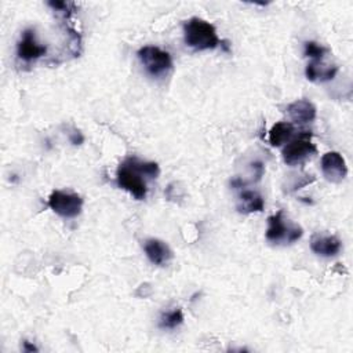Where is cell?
Wrapping results in <instances>:
<instances>
[{"label":"cell","instance_id":"obj_1","mask_svg":"<svg viewBox=\"0 0 353 353\" xmlns=\"http://www.w3.org/2000/svg\"><path fill=\"white\" fill-rule=\"evenodd\" d=\"M183 39L186 46L194 51L214 50L221 44L214 25L199 17L183 22Z\"/></svg>","mask_w":353,"mask_h":353},{"label":"cell","instance_id":"obj_2","mask_svg":"<svg viewBox=\"0 0 353 353\" xmlns=\"http://www.w3.org/2000/svg\"><path fill=\"white\" fill-rule=\"evenodd\" d=\"M143 174L138 167L137 157L125 159L116 171V182L117 185L134 196L137 200H143L148 193L146 182L143 179Z\"/></svg>","mask_w":353,"mask_h":353},{"label":"cell","instance_id":"obj_3","mask_svg":"<svg viewBox=\"0 0 353 353\" xmlns=\"http://www.w3.org/2000/svg\"><path fill=\"white\" fill-rule=\"evenodd\" d=\"M303 230L301 226L287 222L284 218L283 211H279L274 215L268 218V229H266V239L273 244L287 243L291 244L301 239Z\"/></svg>","mask_w":353,"mask_h":353},{"label":"cell","instance_id":"obj_4","mask_svg":"<svg viewBox=\"0 0 353 353\" xmlns=\"http://www.w3.org/2000/svg\"><path fill=\"white\" fill-rule=\"evenodd\" d=\"M316 145L312 142V134L302 131L298 137L290 139L283 148V160L288 165H299L316 154Z\"/></svg>","mask_w":353,"mask_h":353},{"label":"cell","instance_id":"obj_5","mask_svg":"<svg viewBox=\"0 0 353 353\" xmlns=\"http://www.w3.org/2000/svg\"><path fill=\"white\" fill-rule=\"evenodd\" d=\"M137 55L145 70L153 77L164 76L172 69L171 55L160 47L143 46L138 50Z\"/></svg>","mask_w":353,"mask_h":353},{"label":"cell","instance_id":"obj_6","mask_svg":"<svg viewBox=\"0 0 353 353\" xmlns=\"http://www.w3.org/2000/svg\"><path fill=\"white\" fill-rule=\"evenodd\" d=\"M48 207L62 218H76L83 208V199L77 193L54 190L48 197Z\"/></svg>","mask_w":353,"mask_h":353},{"label":"cell","instance_id":"obj_7","mask_svg":"<svg viewBox=\"0 0 353 353\" xmlns=\"http://www.w3.org/2000/svg\"><path fill=\"white\" fill-rule=\"evenodd\" d=\"M321 171L327 181L332 183H339L347 175V165L339 152L331 150L324 153L321 157Z\"/></svg>","mask_w":353,"mask_h":353},{"label":"cell","instance_id":"obj_8","mask_svg":"<svg viewBox=\"0 0 353 353\" xmlns=\"http://www.w3.org/2000/svg\"><path fill=\"white\" fill-rule=\"evenodd\" d=\"M47 52V47L40 44L36 39L33 29H25L18 44H17V54L21 59L30 62Z\"/></svg>","mask_w":353,"mask_h":353},{"label":"cell","instance_id":"obj_9","mask_svg":"<svg viewBox=\"0 0 353 353\" xmlns=\"http://www.w3.org/2000/svg\"><path fill=\"white\" fill-rule=\"evenodd\" d=\"M143 251L148 259L157 266H164L172 259L171 248L160 239H148L143 243Z\"/></svg>","mask_w":353,"mask_h":353},{"label":"cell","instance_id":"obj_10","mask_svg":"<svg viewBox=\"0 0 353 353\" xmlns=\"http://www.w3.org/2000/svg\"><path fill=\"white\" fill-rule=\"evenodd\" d=\"M310 248L320 256L331 258L341 251L342 243L334 234H314L310 240Z\"/></svg>","mask_w":353,"mask_h":353},{"label":"cell","instance_id":"obj_11","mask_svg":"<svg viewBox=\"0 0 353 353\" xmlns=\"http://www.w3.org/2000/svg\"><path fill=\"white\" fill-rule=\"evenodd\" d=\"M288 117L298 124H306L316 119V106L307 99H296L287 106Z\"/></svg>","mask_w":353,"mask_h":353},{"label":"cell","instance_id":"obj_12","mask_svg":"<svg viewBox=\"0 0 353 353\" xmlns=\"http://www.w3.org/2000/svg\"><path fill=\"white\" fill-rule=\"evenodd\" d=\"M265 208L263 197L255 190H243L239 196L237 211L243 214L261 212Z\"/></svg>","mask_w":353,"mask_h":353},{"label":"cell","instance_id":"obj_13","mask_svg":"<svg viewBox=\"0 0 353 353\" xmlns=\"http://www.w3.org/2000/svg\"><path fill=\"white\" fill-rule=\"evenodd\" d=\"M336 72H338V68L335 65L321 66V65H319V62H310V63H307V66L305 69V74H306L307 80L316 81V83H323V81H328V80L334 79Z\"/></svg>","mask_w":353,"mask_h":353},{"label":"cell","instance_id":"obj_14","mask_svg":"<svg viewBox=\"0 0 353 353\" xmlns=\"http://www.w3.org/2000/svg\"><path fill=\"white\" fill-rule=\"evenodd\" d=\"M294 135V125L287 121H279L273 124L269 131L268 141L272 146H281L283 143L288 142Z\"/></svg>","mask_w":353,"mask_h":353},{"label":"cell","instance_id":"obj_15","mask_svg":"<svg viewBox=\"0 0 353 353\" xmlns=\"http://www.w3.org/2000/svg\"><path fill=\"white\" fill-rule=\"evenodd\" d=\"M182 323H183V313L179 307L161 313L160 320H159V325L165 330H174V328L179 327Z\"/></svg>","mask_w":353,"mask_h":353},{"label":"cell","instance_id":"obj_16","mask_svg":"<svg viewBox=\"0 0 353 353\" xmlns=\"http://www.w3.org/2000/svg\"><path fill=\"white\" fill-rule=\"evenodd\" d=\"M312 182H314V176L313 175H310V174H295L294 176H291V181L287 183V188H284V190L287 192V193H291V192H295V190H298V189H301V188H303V186H306V185H309V183H312Z\"/></svg>","mask_w":353,"mask_h":353},{"label":"cell","instance_id":"obj_17","mask_svg":"<svg viewBox=\"0 0 353 353\" xmlns=\"http://www.w3.org/2000/svg\"><path fill=\"white\" fill-rule=\"evenodd\" d=\"M327 51H328V48L323 47L321 44H319L316 41H306L303 54H305V57L312 58L313 59L312 62H320Z\"/></svg>","mask_w":353,"mask_h":353},{"label":"cell","instance_id":"obj_18","mask_svg":"<svg viewBox=\"0 0 353 353\" xmlns=\"http://www.w3.org/2000/svg\"><path fill=\"white\" fill-rule=\"evenodd\" d=\"M23 350L25 352H37L39 349L34 345H30L28 341H23Z\"/></svg>","mask_w":353,"mask_h":353}]
</instances>
